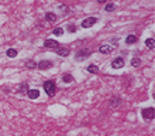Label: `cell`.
Masks as SVG:
<instances>
[{
  "label": "cell",
  "mask_w": 155,
  "mask_h": 136,
  "mask_svg": "<svg viewBox=\"0 0 155 136\" xmlns=\"http://www.w3.org/2000/svg\"><path fill=\"white\" fill-rule=\"evenodd\" d=\"M54 34H55V36H62V34H64V30H62L61 27H58V29L54 30Z\"/></svg>",
  "instance_id": "cell-19"
},
{
  "label": "cell",
  "mask_w": 155,
  "mask_h": 136,
  "mask_svg": "<svg viewBox=\"0 0 155 136\" xmlns=\"http://www.w3.org/2000/svg\"><path fill=\"white\" fill-rule=\"evenodd\" d=\"M87 71H89V72H93V74H97V72H99V68H97L96 65L90 64V65L87 67Z\"/></svg>",
  "instance_id": "cell-15"
},
{
  "label": "cell",
  "mask_w": 155,
  "mask_h": 136,
  "mask_svg": "<svg viewBox=\"0 0 155 136\" xmlns=\"http://www.w3.org/2000/svg\"><path fill=\"white\" fill-rule=\"evenodd\" d=\"M154 44H155L154 38H148V40H147V41H145V45H147V47H148V48H151V50H152V48H154Z\"/></svg>",
  "instance_id": "cell-17"
},
{
  "label": "cell",
  "mask_w": 155,
  "mask_h": 136,
  "mask_svg": "<svg viewBox=\"0 0 155 136\" xmlns=\"http://www.w3.org/2000/svg\"><path fill=\"white\" fill-rule=\"evenodd\" d=\"M112 50H113V45H109V44H103L99 47V51L102 54H109V52H112Z\"/></svg>",
  "instance_id": "cell-6"
},
{
  "label": "cell",
  "mask_w": 155,
  "mask_h": 136,
  "mask_svg": "<svg viewBox=\"0 0 155 136\" xmlns=\"http://www.w3.org/2000/svg\"><path fill=\"white\" fill-rule=\"evenodd\" d=\"M140 64H141L140 58H133V60H131V65H133V67H138Z\"/></svg>",
  "instance_id": "cell-18"
},
{
  "label": "cell",
  "mask_w": 155,
  "mask_h": 136,
  "mask_svg": "<svg viewBox=\"0 0 155 136\" xmlns=\"http://www.w3.org/2000/svg\"><path fill=\"white\" fill-rule=\"evenodd\" d=\"M27 94H28V98H30V99H37V98L39 96L38 90H28L27 91Z\"/></svg>",
  "instance_id": "cell-10"
},
{
  "label": "cell",
  "mask_w": 155,
  "mask_h": 136,
  "mask_svg": "<svg viewBox=\"0 0 155 136\" xmlns=\"http://www.w3.org/2000/svg\"><path fill=\"white\" fill-rule=\"evenodd\" d=\"M137 41V36H134V34H130L127 38H125V43L127 44H134Z\"/></svg>",
  "instance_id": "cell-12"
},
{
  "label": "cell",
  "mask_w": 155,
  "mask_h": 136,
  "mask_svg": "<svg viewBox=\"0 0 155 136\" xmlns=\"http://www.w3.org/2000/svg\"><path fill=\"white\" fill-rule=\"evenodd\" d=\"M55 51H56V54H58L59 57H66V55H69V50H68V48H64V47H62V48L59 47V48H56Z\"/></svg>",
  "instance_id": "cell-9"
},
{
  "label": "cell",
  "mask_w": 155,
  "mask_h": 136,
  "mask_svg": "<svg viewBox=\"0 0 155 136\" xmlns=\"http://www.w3.org/2000/svg\"><path fill=\"white\" fill-rule=\"evenodd\" d=\"M112 67H113V68H116V70H118V68H123V67H124V60H123L121 57H117V58H114V60H113V62H112Z\"/></svg>",
  "instance_id": "cell-5"
},
{
  "label": "cell",
  "mask_w": 155,
  "mask_h": 136,
  "mask_svg": "<svg viewBox=\"0 0 155 136\" xmlns=\"http://www.w3.org/2000/svg\"><path fill=\"white\" fill-rule=\"evenodd\" d=\"M44 90H45V92H47V95H48V96H54V95H55L56 88H55V84H54V82L47 81V82L44 84Z\"/></svg>",
  "instance_id": "cell-1"
},
{
  "label": "cell",
  "mask_w": 155,
  "mask_h": 136,
  "mask_svg": "<svg viewBox=\"0 0 155 136\" xmlns=\"http://www.w3.org/2000/svg\"><path fill=\"white\" fill-rule=\"evenodd\" d=\"M96 21H97V19H96V17H89V19H85V20L82 21V27H83V29H89V27H92Z\"/></svg>",
  "instance_id": "cell-4"
},
{
  "label": "cell",
  "mask_w": 155,
  "mask_h": 136,
  "mask_svg": "<svg viewBox=\"0 0 155 136\" xmlns=\"http://www.w3.org/2000/svg\"><path fill=\"white\" fill-rule=\"evenodd\" d=\"M26 67H27V68H30V70H34V68L37 67V64H35V61H31V60H30V61H27V62H26Z\"/></svg>",
  "instance_id": "cell-16"
},
{
  "label": "cell",
  "mask_w": 155,
  "mask_h": 136,
  "mask_svg": "<svg viewBox=\"0 0 155 136\" xmlns=\"http://www.w3.org/2000/svg\"><path fill=\"white\" fill-rule=\"evenodd\" d=\"M37 67H38L39 70H48V68L52 67V62L51 61H41Z\"/></svg>",
  "instance_id": "cell-8"
},
{
  "label": "cell",
  "mask_w": 155,
  "mask_h": 136,
  "mask_svg": "<svg viewBox=\"0 0 155 136\" xmlns=\"http://www.w3.org/2000/svg\"><path fill=\"white\" fill-rule=\"evenodd\" d=\"M114 9H116V6H114V4H107L104 10H106V11H113Z\"/></svg>",
  "instance_id": "cell-20"
},
{
  "label": "cell",
  "mask_w": 155,
  "mask_h": 136,
  "mask_svg": "<svg viewBox=\"0 0 155 136\" xmlns=\"http://www.w3.org/2000/svg\"><path fill=\"white\" fill-rule=\"evenodd\" d=\"M97 1H99V3H104L106 0H97Z\"/></svg>",
  "instance_id": "cell-22"
},
{
  "label": "cell",
  "mask_w": 155,
  "mask_h": 136,
  "mask_svg": "<svg viewBox=\"0 0 155 136\" xmlns=\"http://www.w3.org/2000/svg\"><path fill=\"white\" fill-rule=\"evenodd\" d=\"M7 57H10V58L17 57V51H16V50H13V48H9V50H7Z\"/></svg>",
  "instance_id": "cell-14"
},
{
  "label": "cell",
  "mask_w": 155,
  "mask_h": 136,
  "mask_svg": "<svg viewBox=\"0 0 155 136\" xmlns=\"http://www.w3.org/2000/svg\"><path fill=\"white\" fill-rule=\"evenodd\" d=\"M68 30H69V31H72V33H74V31H75V30H76V27H75V26H69V27H68Z\"/></svg>",
  "instance_id": "cell-21"
},
{
  "label": "cell",
  "mask_w": 155,
  "mask_h": 136,
  "mask_svg": "<svg viewBox=\"0 0 155 136\" xmlns=\"http://www.w3.org/2000/svg\"><path fill=\"white\" fill-rule=\"evenodd\" d=\"M154 116H155L154 108H147V109H143V118H144V119H154Z\"/></svg>",
  "instance_id": "cell-3"
},
{
  "label": "cell",
  "mask_w": 155,
  "mask_h": 136,
  "mask_svg": "<svg viewBox=\"0 0 155 136\" xmlns=\"http://www.w3.org/2000/svg\"><path fill=\"white\" fill-rule=\"evenodd\" d=\"M45 47L52 48V50H56V48H59V44H58L55 40H47V41H45Z\"/></svg>",
  "instance_id": "cell-7"
},
{
  "label": "cell",
  "mask_w": 155,
  "mask_h": 136,
  "mask_svg": "<svg viewBox=\"0 0 155 136\" xmlns=\"http://www.w3.org/2000/svg\"><path fill=\"white\" fill-rule=\"evenodd\" d=\"M45 19H47V21H51V23L56 21V16H55L54 13H47V14H45Z\"/></svg>",
  "instance_id": "cell-11"
},
{
  "label": "cell",
  "mask_w": 155,
  "mask_h": 136,
  "mask_svg": "<svg viewBox=\"0 0 155 136\" xmlns=\"http://www.w3.org/2000/svg\"><path fill=\"white\" fill-rule=\"evenodd\" d=\"M87 57H90V50H80L76 52V61H83Z\"/></svg>",
  "instance_id": "cell-2"
},
{
  "label": "cell",
  "mask_w": 155,
  "mask_h": 136,
  "mask_svg": "<svg viewBox=\"0 0 155 136\" xmlns=\"http://www.w3.org/2000/svg\"><path fill=\"white\" fill-rule=\"evenodd\" d=\"M62 81H64L65 84H69V82H72V81H74V77H72V75H69V74H65V75L62 77Z\"/></svg>",
  "instance_id": "cell-13"
}]
</instances>
